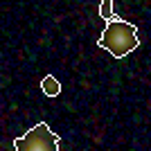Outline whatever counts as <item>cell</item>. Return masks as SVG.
<instances>
[{"mask_svg":"<svg viewBox=\"0 0 151 151\" xmlns=\"http://www.w3.org/2000/svg\"><path fill=\"white\" fill-rule=\"evenodd\" d=\"M41 88H43V93L47 95V97H57V95H61V83H59L52 75L43 77V81H41Z\"/></svg>","mask_w":151,"mask_h":151,"instance_id":"cell-3","label":"cell"},{"mask_svg":"<svg viewBox=\"0 0 151 151\" xmlns=\"http://www.w3.org/2000/svg\"><path fill=\"white\" fill-rule=\"evenodd\" d=\"M59 138L45 122L32 126L25 135L14 140V151H59Z\"/></svg>","mask_w":151,"mask_h":151,"instance_id":"cell-2","label":"cell"},{"mask_svg":"<svg viewBox=\"0 0 151 151\" xmlns=\"http://www.w3.org/2000/svg\"><path fill=\"white\" fill-rule=\"evenodd\" d=\"M99 16L104 20H108V23H111L113 18H117V16L113 14V2H111V0H101L99 2Z\"/></svg>","mask_w":151,"mask_h":151,"instance_id":"cell-4","label":"cell"},{"mask_svg":"<svg viewBox=\"0 0 151 151\" xmlns=\"http://www.w3.org/2000/svg\"><path fill=\"white\" fill-rule=\"evenodd\" d=\"M99 47L111 54L115 59H124L126 54H131L135 47L140 45L138 41V27L133 23H126L122 18H113L111 23H106V29L97 41Z\"/></svg>","mask_w":151,"mask_h":151,"instance_id":"cell-1","label":"cell"}]
</instances>
